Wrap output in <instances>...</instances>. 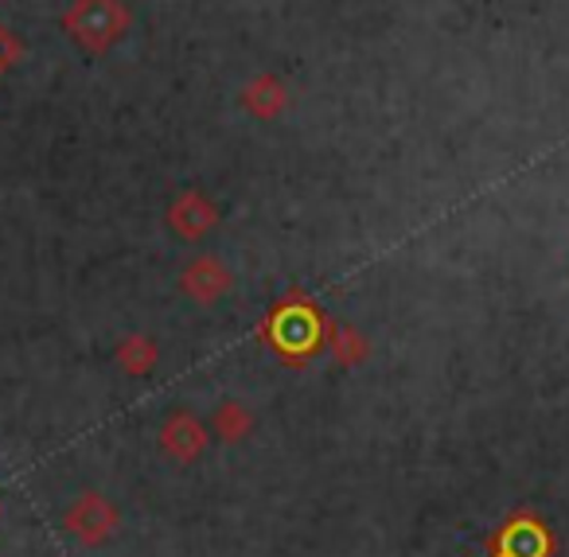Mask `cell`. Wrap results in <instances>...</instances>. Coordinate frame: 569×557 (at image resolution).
Here are the masks:
<instances>
[{
	"label": "cell",
	"instance_id": "1",
	"mask_svg": "<svg viewBox=\"0 0 569 557\" xmlns=\"http://www.w3.org/2000/svg\"><path fill=\"white\" fill-rule=\"evenodd\" d=\"M553 554H558V541H553L550 526L535 510H519V515H511L491 534L488 557H553Z\"/></svg>",
	"mask_w": 569,
	"mask_h": 557
}]
</instances>
